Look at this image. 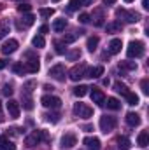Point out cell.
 Returning a JSON list of instances; mask_svg holds the SVG:
<instances>
[{"mask_svg":"<svg viewBox=\"0 0 149 150\" xmlns=\"http://www.w3.org/2000/svg\"><path fill=\"white\" fill-rule=\"evenodd\" d=\"M5 33H7V26H5V25H2V26H0V38L5 37Z\"/></svg>","mask_w":149,"mask_h":150,"instance_id":"f6af8a7d","label":"cell"},{"mask_svg":"<svg viewBox=\"0 0 149 150\" xmlns=\"http://www.w3.org/2000/svg\"><path fill=\"white\" fill-rule=\"evenodd\" d=\"M0 108H2V105H0Z\"/></svg>","mask_w":149,"mask_h":150,"instance_id":"9f6ffc18","label":"cell"},{"mask_svg":"<svg viewBox=\"0 0 149 150\" xmlns=\"http://www.w3.org/2000/svg\"><path fill=\"white\" fill-rule=\"evenodd\" d=\"M91 4H93V0H79V5H84V7L91 5Z\"/></svg>","mask_w":149,"mask_h":150,"instance_id":"bcb514c9","label":"cell"},{"mask_svg":"<svg viewBox=\"0 0 149 150\" xmlns=\"http://www.w3.org/2000/svg\"><path fill=\"white\" fill-rule=\"evenodd\" d=\"M125 98H126L128 105H132V107H137V105H139V96H137L135 93H128Z\"/></svg>","mask_w":149,"mask_h":150,"instance_id":"4316f807","label":"cell"},{"mask_svg":"<svg viewBox=\"0 0 149 150\" xmlns=\"http://www.w3.org/2000/svg\"><path fill=\"white\" fill-rule=\"evenodd\" d=\"M74 115L82 117V119H90L93 115V108L88 107L86 103H75L74 105Z\"/></svg>","mask_w":149,"mask_h":150,"instance_id":"5b68a950","label":"cell"},{"mask_svg":"<svg viewBox=\"0 0 149 150\" xmlns=\"http://www.w3.org/2000/svg\"><path fill=\"white\" fill-rule=\"evenodd\" d=\"M119 30H121V23L119 21H112V23L107 25V33H116Z\"/></svg>","mask_w":149,"mask_h":150,"instance_id":"4dcf8cb0","label":"cell"},{"mask_svg":"<svg viewBox=\"0 0 149 150\" xmlns=\"http://www.w3.org/2000/svg\"><path fill=\"white\" fill-rule=\"evenodd\" d=\"M82 129H84V131H93V126H90V124H86V126H82Z\"/></svg>","mask_w":149,"mask_h":150,"instance_id":"c3c4849f","label":"cell"},{"mask_svg":"<svg viewBox=\"0 0 149 150\" xmlns=\"http://www.w3.org/2000/svg\"><path fill=\"white\" fill-rule=\"evenodd\" d=\"M121 47H123L121 38H112L111 42H109V54H117L121 51Z\"/></svg>","mask_w":149,"mask_h":150,"instance_id":"e0dca14e","label":"cell"},{"mask_svg":"<svg viewBox=\"0 0 149 150\" xmlns=\"http://www.w3.org/2000/svg\"><path fill=\"white\" fill-rule=\"evenodd\" d=\"M126 124L128 126H132V127H135V126H139L140 124V115L135 112H128L126 113Z\"/></svg>","mask_w":149,"mask_h":150,"instance_id":"ac0fdd59","label":"cell"},{"mask_svg":"<svg viewBox=\"0 0 149 150\" xmlns=\"http://www.w3.org/2000/svg\"><path fill=\"white\" fill-rule=\"evenodd\" d=\"M65 26H67V19H65V18H60V19H56V21L53 23V30H54V32H58V33H60V32H63V30H65Z\"/></svg>","mask_w":149,"mask_h":150,"instance_id":"603a6c76","label":"cell"},{"mask_svg":"<svg viewBox=\"0 0 149 150\" xmlns=\"http://www.w3.org/2000/svg\"><path fill=\"white\" fill-rule=\"evenodd\" d=\"M40 103H42L46 108H60V107H62V100H60L58 96H49V94L42 96V98H40Z\"/></svg>","mask_w":149,"mask_h":150,"instance_id":"8992f818","label":"cell"},{"mask_svg":"<svg viewBox=\"0 0 149 150\" xmlns=\"http://www.w3.org/2000/svg\"><path fill=\"white\" fill-rule=\"evenodd\" d=\"M142 7L144 9H149V0H142Z\"/></svg>","mask_w":149,"mask_h":150,"instance_id":"681fc988","label":"cell"},{"mask_svg":"<svg viewBox=\"0 0 149 150\" xmlns=\"http://www.w3.org/2000/svg\"><path fill=\"white\" fill-rule=\"evenodd\" d=\"M84 145L90 150H100V140L97 136H88L84 138Z\"/></svg>","mask_w":149,"mask_h":150,"instance_id":"2e32d148","label":"cell"},{"mask_svg":"<svg viewBox=\"0 0 149 150\" xmlns=\"http://www.w3.org/2000/svg\"><path fill=\"white\" fill-rule=\"evenodd\" d=\"M79 9V0H70V4H69V12H74Z\"/></svg>","mask_w":149,"mask_h":150,"instance_id":"60d3db41","label":"cell"},{"mask_svg":"<svg viewBox=\"0 0 149 150\" xmlns=\"http://www.w3.org/2000/svg\"><path fill=\"white\" fill-rule=\"evenodd\" d=\"M53 2H60V0H53Z\"/></svg>","mask_w":149,"mask_h":150,"instance_id":"f5cc1de1","label":"cell"},{"mask_svg":"<svg viewBox=\"0 0 149 150\" xmlns=\"http://www.w3.org/2000/svg\"><path fill=\"white\" fill-rule=\"evenodd\" d=\"M91 101L93 103H97V105H104V101H105V96H104V93L98 89V87H93L91 89Z\"/></svg>","mask_w":149,"mask_h":150,"instance_id":"8fae6325","label":"cell"},{"mask_svg":"<svg viewBox=\"0 0 149 150\" xmlns=\"http://www.w3.org/2000/svg\"><path fill=\"white\" fill-rule=\"evenodd\" d=\"M116 16H117V18H123V19H125V21H128V23H137V21H140V14H139V12H135V11L117 9V11H116Z\"/></svg>","mask_w":149,"mask_h":150,"instance_id":"3957f363","label":"cell"},{"mask_svg":"<svg viewBox=\"0 0 149 150\" xmlns=\"http://www.w3.org/2000/svg\"><path fill=\"white\" fill-rule=\"evenodd\" d=\"M0 150H16V145L12 142H9V138L4 134V136H0Z\"/></svg>","mask_w":149,"mask_h":150,"instance_id":"ffe728a7","label":"cell"},{"mask_svg":"<svg viewBox=\"0 0 149 150\" xmlns=\"http://www.w3.org/2000/svg\"><path fill=\"white\" fill-rule=\"evenodd\" d=\"M5 67H7V61H5L4 58H0V70H4Z\"/></svg>","mask_w":149,"mask_h":150,"instance_id":"7dc6e473","label":"cell"},{"mask_svg":"<svg viewBox=\"0 0 149 150\" xmlns=\"http://www.w3.org/2000/svg\"><path fill=\"white\" fill-rule=\"evenodd\" d=\"M44 117H46L47 122H53V124H56V122L60 120V113H46Z\"/></svg>","mask_w":149,"mask_h":150,"instance_id":"836d02e7","label":"cell"},{"mask_svg":"<svg viewBox=\"0 0 149 150\" xmlns=\"http://www.w3.org/2000/svg\"><path fill=\"white\" fill-rule=\"evenodd\" d=\"M49 75H51L54 80H60V82H63V80H65V67H63L62 63H58V65L51 67Z\"/></svg>","mask_w":149,"mask_h":150,"instance_id":"ba28073f","label":"cell"},{"mask_svg":"<svg viewBox=\"0 0 149 150\" xmlns=\"http://www.w3.org/2000/svg\"><path fill=\"white\" fill-rule=\"evenodd\" d=\"M114 91H116V93H119V94H123V96H126V94L130 93V91H128V87H126L123 82H119V80H117V82H114Z\"/></svg>","mask_w":149,"mask_h":150,"instance_id":"d4e9b609","label":"cell"},{"mask_svg":"<svg viewBox=\"0 0 149 150\" xmlns=\"http://www.w3.org/2000/svg\"><path fill=\"white\" fill-rule=\"evenodd\" d=\"M30 9H32V5H30L28 2H25V4H19V5H18V11H19L21 14H27V12H30Z\"/></svg>","mask_w":149,"mask_h":150,"instance_id":"8d00e7d4","label":"cell"},{"mask_svg":"<svg viewBox=\"0 0 149 150\" xmlns=\"http://www.w3.org/2000/svg\"><path fill=\"white\" fill-rule=\"evenodd\" d=\"M100 75H104V67H91V68H86L84 77L88 79H98Z\"/></svg>","mask_w":149,"mask_h":150,"instance_id":"4fadbf2b","label":"cell"},{"mask_svg":"<svg viewBox=\"0 0 149 150\" xmlns=\"http://www.w3.org/2000/svg\"><path fill=\"white\" fill-rule=\"evenodd\" d=\"M34 21H35V16L27 12V14H23L21 21H18V28H28V26L34 25Z\"/></svg>","mask_w":149,"mask_h":150,"instance_id":"5bb4252c","label":"cell"},{"mask_svg":"<svg viewBox=\"0 0 149 150\" xmlns=\"http://www.w3.org/2000/svg\"><path fill=\"white\" fill-rule=\"evenodd\" d=\"M32 45H34V47H37V49H40V47H44V45H46V40H44L42 35H35V37L32 38Z\"/></svg>","mask_w":149,"mask_h":150,"instance_id":"83f0119b","label":"cell"},{"mask_svg":"<svg viewBox=\"0 0 149 150\" xmlns=\"http://www.w3.org/2000/svg\"><path fill=\"white\" fill-rule=\"evenodd\" d=\"M25 72H30V74H37L39 68H40V65H39V59L37 58H32L30 61H25Z\"/></svg>","mask_w":149,"mask_h":150,"instance_id":"9a60e30c","label":"cell"},{"mask_svg":"<svg viewBox=\"0 0 149 150\" xmlns=\"http://www.w3.org/2000/svg\"><path fill=\"white\" fill-rule=\"evenodd\" d=\"M130 145H132V143H130V138H128V136H119V138H117V149L119 150H128Z\"/></svg>","mask_w":149,"mask_h":150,"instance_id":"7402d4cb","label":"cell"},{"mask_svg":"<svg viewBox=\"0 0 149 150\" xmlns=\"http://www.w3.org/2000/svg\"><path fill=\"white\" fill-rule=\"evenodd\" d=\"M23 108L25 110H34V101H32V98H30V94H25L23 93Z\"/></svg>","mask_w":149,"mask_h":150,"instance_id":"484cf974","label":"cell"},{"mask_svg":"<svg viewBox=\"0 0 149 150\" xmlns=\"http://www.w3.org/2000/svg\"><path fill=\"white\" fill-rule=\"evenodd\" d=\"M0 122H2V117H0Z\"/></svg>","mask_w":149,"mask_h":150,"instance_id":"11a10c76","label":"cell"},{"mask_svg":"<svg viewBox=\"0 0 149 150\" xmlns=\"http://www.w3.org/2000/svg\"><path fill=\"white\" fill-rule=\"evenodd\" d=\"M86 63H79V65H75L74 68L69 72V77L72 79V80H79V79H82L84 77V72H86Z\"/></svg>","mask_w":149,"mask_h":150,"instance_id":"9c48e42d","label":"cell"},{"mask_svg":"<svg viewBox=\"0 0 149 150\" xmlns=\"http://www.w3.org/2000/svg\"><path fill=\"white\" fill-rule=\"evenodd\" d=\"M90 19H91V18H90V14H86V12L79 14V21H81V23H84V25H86V23H90Z\"/></svg>","mask_w":149,"mask_h":150,"instance_id":"7bdbcfd3","label":"cell"},{"mask_svg":"<svg viewBox=\"0 0 149 150\" xmlns=\"http://www.w3.org/2000/svg\"><path fill=\"white\" fill-rule=\"evenodd\" d=\"M49 32V26L47 25H42L40 28H39V35H44V33H47Z\"/></svg>","mask_w":149,"mask_h":150,"instance_id":"ee69618b","label":"cell"},{"mask_svg":"<svg viewBox=\"0 0 149 150\" xmlns=\"http://www.w3.org/2000/svg\"><path fill=\"white\" fill-rule=\"evenodd\" d=\"M39 14H40L42 18H51V16L54 14V9H40Z\"/></svg>","mask_w":149,"mask_h":150,"instance_id":"74e56055","label":"cell"},{"mask_svg":"<svg viewBox=\"0 0 149 150\" xmlns=\"http://www.w3.org/2000/svg\"><path fill=\"white\" fill-rule=\"evenodd\" d=\"M102 2H104V4H105V5H112V4H114V2H116V0H102Z\"/></svg>","mask_w":149,"mask_h":150,"instance_id":"f907efd6","label":"cell"},{"mask_svg":"<svg viewBox=\"0 0 149 150\" xmlns=\"http://www.w3.org/2000/svg\"><path fill=\"white\" fill-rule=\"evenodd\" d=\"M75 143H77V136H75L74 133H67V134H63L62 140H60V147H62L63 150L72 149Z\"/></svg>","mask_w":149,"mask_h":150,"instance_id":"52a82bcc","label":"cell"},{"mask_svg":"<svg viewBox=\"0 0 149 150\" xmlns=\"http://www.w3.org/2000/svg\"><path fill=\"white\" fill-rule=\"evenodd\" d=\"M54 51H56L58 54H65V52H67V49L63 47V42H54Z\"/></svg>","mask_w":149,"mask_h":150,"instance_id":"f35d334b","label":"cell"},{"mask_svg":"<svg viewBox=\"0 0 149 150\" xmlns=\"http://www.w3.org/2000/svg\"><path fill=\"white\" fill-rule=\"evenodd\" d=\"M119 68H123V70H137V63L135 61H121Z\"/></svg>","mask_w":149,"mask_h":150,"instance_id":"f546056e","label":"cell"},{"mask_svg":"<svg viewBox=\"0 0 149 150\" xmlns=\"http://www.w3.org/2000/svg\"><path fill=\"white\" fill-rule=\"evenodd\" d=\"M100 129L107 134V133H111L112 129L116 127V124H117V120H116V117H111V115H104V117H100Z\"/></svg>","mask_w":149,"mask_h":150,"instance_id":"277c9868","label":"cell"},{"mask_svg":"<svg viewBox=\"0 0 149 150\" xmlns=\"http://www.w3.org/2000/svg\"><path fill=\"white\" fill-rule=\"evenodd\" d=\"M125 2H126V4H132V2H133V0H125Z\"/></svg>","mask_w":149,"mask_h":150,"instance_id":"816d5d0a","label":"cell"},{"mask_svg":"<svg viewBox=\"0 0 149 150\" xmlns=\"http://www.w3.org/2000/svg\"><path fill=\"white\" fill-rule=\"evenodd\" d=\"M7 112H9V115H11L12 119H18V117H19V103H18L16 100H9V103H7Z\"/></svg>","mask_w":149,"mask_h":150,"instance_id":"7c38bea8","label":"cell"},{"mask_svg":"<svg viewBox=\"0 0 149 150\" xmlns=\"http://www.w3.org/2000/svg\"><path fill=\"white\" fill-rule=\"evenodd\" d=\"M84 32H79V33H69V35H65L63 37V44H72V42H75V38L79 37V35H82Z\"/></svg>","mask_w":149,"mask_h":150,"instance_id":"d6a6232c","label":"cell"},{"mask_svg":"<svg viewBox=\"0 0 149 150\" xmlns=\"http://www.w3.org/2000/svg\"><path fill=\"white\" fill-rule=\"evenodd\" d=\"M86 45H88V51H91V52H93V51L97 49V45H98V37H90Z\"/></svg>","mask_w":149,"mask_h":150,"instance_id":"1f68e13d","label":"cell"},{"mask_svg":"<svg viewBox=\"0 0 149 150\" xmlns=\"http://www.w3.org/2000/svg\"><path fill=\"white\" fill-rule=\"evenodd\" d=\"M12 72L18 75H23L25 74V67H23V63H14L12 65Z\"/></svg>","mask_w":149,"mask_h":150,"instance_id":"d590c367","label":"cell"},{"mask_svg":"<svg viewBox=\"0 0 149 150\" xmlns=\"http://www.w3.org/2000/svg\"><path fill=\"white\" fill-rule=\"evenodd\" d=\"M67 58H69L70 61H75V59H79V58H81V51H79V49H74V51L67 52Z\"/></svg>","mask_w":149,"mask_h":150,"instance_id":"e575fe53","label":"cell"},{"mask_svg":"<svg viewBox=\"0 0 149 150\" xmlns=\"http://www.w3.org/2000/svg\"><path fill=\"white\" fill-rule=\"evenodd\" d=\"M12 91H14V89H12V86H9V84H5V86L2 87V93H4L5 96H11V94H12Z\"/></svg>","mask_w":149,"mask_h":150,"instance_id":"b9f144b4","label":"cell"},{"mask_svg":"<svg viewBox=\"0 0 149 150\" xmlns=\"http://www.w3.org/2000/svg\"><path fill=\"white\" fill-rule=\"evenodd\" d=\"M90 18L95 19V26H102L104 25V12H102V9H95L93 16H90Z\"/></svg>","mask_w":149,"mask_h":150,"instance_id":"44dd1931","label":"cell"},{"mask_svg":"<svg viewBox=\"0 0 149 150\" xmlns=\"http://www.w3.org/2000/svg\"><path fill=\"white\" fill-rule=\"evenodd\" d=\"M144 52H146V45L142 40H132L128 44V49H126L128 58H142Z\"/></svg>","mask_w":149,"mask_h":150,"instance_id":"6da1fadb","label":"cell"},{"mask_svg":"<svg viewBox=\"0 0 149 150\" xmlns=\"http://www.w3.org/2000/svg\"><path fill=\"white\" fill-rule=\"evenodd\" d=\"M140 87H142V93H144V94H149V80L148 79H142Z\"/></svg>","mask_w":149,"mask_h":150,"instance_id":"ab89813d","label":"cell"},{"mask_svg":"<svg viewBox=\"0 0 149 150\" xmlns=\"http://www.w3.org/2000/svg\"><path fill=\"white\" fill-rule=\"evenodd\" d=\"M137 145H139V147H142V149H146V147L149 145V133H148V131H140V133H139Z\"/></svg>","mask_w":149,"mask_h":150,"instance_id":"d6986e66","label":"cell"},{"mask_svg":"<svg viewBox=\"0 0 149 150\" xmlns=\"http://www.w3.org/2000/svg\"><path fill=\"white\" fill-rule=\"evenodd\" d=\"M104 105H107V108H111V110H119L121 108V103L116 98H107V101H104Z\"/></svg>","mask_w":149,"mask_h":150,"instance_id":"cb8c5ba5","label":"cell"},{"mask_svg":"<svg viewBox=\"0 0 149 150\" xmlns=\"http://www.w3.org/2000/svg\"><path fill=\"white\" fill-rule=\"evenodd\" d=\"M18 49V40L16 38H9L7 42H4V45L0 47V51H2V54H12L14 51Z\"/></svg>","mask_w":149,"mask_h":150,"instance_id":"30bf717a","label":"cell"},{"mask_svg":"<svg viewBox=\"0 0 149 150\" xmlns=\"http://www.w3.org/2000/svg\"><path fill=\"white\" fill-rule=\"evenodd\" d=\"M19 2H21V4H23V0H19Z\"/></svg>","mask_w":149,"mask_h":150,"instance_id":"db71d44e","label":"cell"},{"mask_svg":"<svg viewBox=\"0 0 149 150\" xmlns=\"http://www.w3.org/2000/svg\"><path fill=\"white\" fill-rule=\"evenodd\" d=\"M40 142H49V134H47L44 129L34 131L30 136H27V138H25V145H28V147H35V145L40 143Z\"/></svg>","mask_w":149,"mask_h":150,"instance_id":"7a4b0ae2","label":"cell"},{"mask_svg":"<svg viewBox=\"0 0 149 150\" xmlns=\"http://www.w3.org/2000/svg\"><path fill=\"white\" fill-rule=\"evenodd\" d=\"M88 86H77V87H74V94L75 96H79V98H82V96H86L88 94Z\"/></svg>","mask_w":149,"mask_h":150,"instance_id":"f1b7e54d","label":"cell"}]
</instances>
